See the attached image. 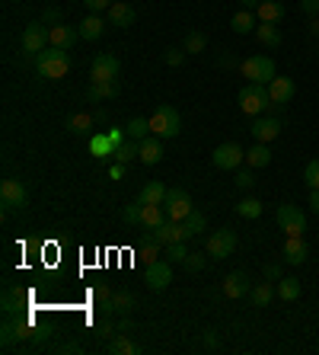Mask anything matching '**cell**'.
Instances as JSON below:
<instances>
[{"label": "cell", "instance_id": "obj_1", "mask_svg": "<svg viewBox=\"0 0 319 355\" xmlns=\"http://www.w3.org/2000/svg\"><path fill=\"white\" fill-rule=\"evenodd\" d=\"M36 67L45 80H61V77H67V71H71V55L55 45H48L45 51L36 55Z\"/></svg>", "mask_w": 319, "mask_h": 355}, {"label": "cell", "instance_id": "obj_2", "mask_svg": "<svg viewBox=\"0 0 319 355\" xmlns=\"http://www.w3.org/2000/svg\"><path fill=\"white\" fill-rule=\"evenodd\" d=\"M239 109L246 115H262L268 106H272V93H268V84H246L239 90Z\"/></svg>", "mask_w": 319, "mask_h": 355}, {"label": "cell", "instance_id": "obj_3", "mask_svg": "<svg viewBox=\"0 0 319 355\" xmlns=\"http://www.w3.org/2000/svg\"><path fill=\"white\" fill-rule=\"evenodd\" d=\"M182 131V119H179V113H176L173 106H156L154 115H150V135H156V138H176Z\"/></svg>", "mask_w": 319, "mask_h": 355}, {"label": "cell", "instance_id": "obj_4", "mask_svg": "<svg viewBox=\"0 0 319 355\" xmlns=\"http://www.w3.org/2000/svg\"><path fill=\"white\" fill-rule=\"evenodd\" d=\"M243 77H249V84H272L274 77V61L268 55H252L243 61Z\"/></svg>", "mask_w": 319, "mask_h": 355}, {"label": "cell", "instance_id": "obj_5", "mask_svg": "<svg viewBox=\"0 0 319 355\" xmlns=\"http://www.w3.org/2000/svg\"><path fill=\"white\" fill-rule=\"evenodd\" d=\"M233 250H237V231H230V227L214 231L208 237V243H204V253H208L211 260H227Z\"/></svg>", "mask_w": 319, "mask_h": 355}, {"label": "cell", "instance_id": "obj_6", "mask_svg": "<svg viewBox=\"0 0 319 355\" xmlns=\"http://www.w3.org/2000/svg\"><path fill=\"white\" fill-rule=\"evenodd\" d=\"M274 221L284 231V237H303V231H307V215L297 205H281Z\"/></svg>", "mask_w": 319, "mask_h": 355}, {"label": "cell", "instance_id": "obj_7", "mask_svg": "<svg viewBox=\"0 0 319 355\" xmlns=\"http://www.w3.org/2000/svg\"><path fill=\"white\" fill-rule=\"evenodd\" d=\"M211 163H214L217 170H239V163H246V150L239 148L237 141L217 144L214 154H211Z\"/></svg>", "mask_w": 319, "mask_h": 355}, {"label": "cell", "instance_id": "obj_8", "mask_svg": "<svg viewBox=\"0 0 319 355\" xmlns=\"http://www.w3.org/2000/svg\"><path fill=\"white\" fill-rule=\"evenodd\" d=\"M26 202H29L26 186L19 179H3L0 183V205H3V211H23Z\"/></svg>", "mask_w": 319, "mask_h": 355}, {"label": "cell", "instance_id": "obj_9", "mask_svg": "<svg viewBox=\"0 0 319 355\" xmlns=\"http://www.w3.org/2000/svg\"><path fill=\"white\" fill-rule=\"evenodd\" d=\"M163 208H166V218H173V221H185L195 211L191 208V196L185 189H169L163 198Z\"/></svg>", "mask_w": 319, "mask_h": 355}, {"label": "cell", "instance_id": "obj_10", "mask_svg": "<svg viewBox=\"0 0 319 355\" xmlns=\"http://www.w3.org/2000/svg\"><path fill=\"white\" fill-rule=\"evenodd\" d=\"M45 42H48L45 23H29V26L23 29V51H26V55H38V51H45Z\"/></svg>", "mask_w": 319, "mask_h": 355}, {"label": "cell", "instance_id": "obj_11", "mask_svg": "<svg viewBox=\"0 0 319 355\" xmlns=\"http://www.w3.org/2000/svg\"><path fill=\"white\" fill-rule=\"evenodd\" d=\"M169 282H173V266H169V262H163V260L147 262V288L163 291V288H169Z\"/></svg>", "mask_w": 319, "mask_h": 355}, {"label": "cell", "instance_id": "obj_12", "mask_svg": "<svg viewBox=\"0 0 319 355\" xmlns=\"http://www.w3.org/2000/svg\"><path fill=\"white\" fill-rule=\"evenodd\" d=\"M119 58L115 55H96L93 58V67H90V74L93 80H119Z\"/></svg>", "mask_w": 319, "mask_h": 355}, {"label": "cell", "instance_id": "obj_13", "mask_svg": "<svg viewBox=\"0 0 319 355\" xmlns=\"http://www.w3.org/2000/svg\"><path fill=\"white\" fill-rule=\"evenodd\" d=\"M281 256L287 266H300V262H307V256H310V247H307L303 237H287L281 247Z\"/></svg>", "mask_w": 319, "mask_h": 355}, {"label": "cell", "instance_id": "obj_14", "mask_svg": "<svg viewBox=\"0 0 319 355\" xmlns=\"http://www.w3.org/2000/svg\"><path fill=\"white\" fill-rule=\"evenodd\" d=\"M77 38H80V29L64 26V23H61V26H51V29H48V45L61 48V51H71Z\"/></svg>", "mask_w": 319, "mask_h": 355}, {"label": "cell", "instance_id": "obj_15", "mask_svg": "<svg viewBox=\"0 0 319 355\" xmlns=\"http://www.w3.org/2000/svg\"><path fill=\"white\" fill-rule=\"evenodd\" d=\"M249 275L246 272H230L227 279H224V295H227L230 301H239V298H246L249 295Z\"/></svg>", "mask_w": 319, "mask_h": 355}, {"label": "cell", "instance_id": "obj_16", "mask_svg": "<svg viewBox=\"0 0 319 355\" xmlns=\"http://www.w3.org/2000/svg\"><path fill=\"white\" fill-rule=\"evenodd\" d=\"M268 93H272V103L274 106H284V103H291V100H294L297 87H294L291 77H274L272 84H268Z\"/></svg>", "mask_w": 319, "mask_h": 355}, {"label": "cell", "instance_id": "obj_17", "mask_svg": "<svg viewBox=\"0 0 319 355\" xmlns=\"http://www.w3.org/2000/svg\"><path fill=\"white\" fill-rule=\"evenodd\" d=\"M154 237L163 243V247H169V243L185 240V227H182V221H173V218H166L163 225L154 231Z\"/></svg>", "mask_w": 319, "mask_h": 355}, {"label": "cell", "instance_id": "obj_18", "mask_svg": "<svg viewBox=\"0 0 319 355\" xmlns=\"http://www.w3.org/2000/svg\"><path fill=\"white\" fill-rule=\"evenodd\" d=\"M284 13H287V10H284L281 0H262V3L255 7V16H259V23H274V26H278V23L284 19Z\"/></svg>", "mask_w": 319, "mask_h": 355}, {"label": "cell", "instance_id": "obj_19", "mask_svg": "<svg viewBox=\"0 0 319 355\" xmlns=\"http://www.w3.org/2000/svg\"><path fill=\"white\" fill-rule=\"evenodd\" d=\"M137 144H141V163L154 167V163L163 160V144H160L156 135H150V138H144V141H137Z\"/></svg>", "mask_w": 319, "mask_h": 355}, {"label": "cell", "instance_id": "obj_20", "mask_svg": "<svg viewBox=\"0 0 319 355\" xmlns=\"http://www.w3.org/2000/svg\"><path fill=\"white\" fill-rule=\"evenodd\" d=\"M119 96V80H93L90 90H86V100L96 103V100H115Z\"/></svg>", "mask_w": 319, "mask_h": 355}, {"label": "cell", "instance_id": "obj_21", "mask_svg": "<svg viewBox=\"0 0 319 355\" xmlns=\"http://www.w3.org/2000/svg\"><path fill=\"white\" fill-rule=\"evenodd\" d=\"M109 23L119 29H128L134 26V7L131 3H112L109 7Z\"/></svg>", "mask_w": 319, "mask_h": 355}, {"label": "cell", "instance_id": "obj_22", "mask_svg": "<svg viewBox=\"0 0 319 355\" xmlns=\"http://www.w3.org/2000/svg\"><path fill=\"white\" fill-rule=\"evenodd\" d=\"M278 131H281V122H278V119H259L252 125V138L268 144V141L278 138Z\"/></svg>", "mask_w": 319, "mask_h": 355}, {"label": "cell", "instance_id": "obj_23", "mask_svg": "<svg viewBox=\"0 0 319 355\" xmlns=\"http://www.w3.org/2000/svg\"><path fill=\"white\" fill-rule=\"evenodd\" d=\"M255 19H259V16H255L252 10H239L237 16L230 19V29H233L237 36H249V32H255V26H259Z\"/></svg>", "mask_w": 319, "mask_h": 355}, {"label": "cell", "instance_id": "obj_24", "mask_svg": "<svg viewBox=\"0 0 319 355\" xmlns=\"http://www.w3.org/2000/svg\"><path fill=\"white\" fill-rule=\"evenodd\" d=\"M169 189L163 186V183H147L144 189H141V196H137V202L141 205H163V198Z\"/></svg>", "mask_w": 319, "mask_h": 355}, {"label": "cell", "instance_id": "obj_25", "mask_svg": "<svg viewBox=\"0 0 319 355\" xmlns=\"http://www.w3.org/2000/svg\"><path fill=\"white\" fill-rule=\"evenodd\" d=\"M77 29H80V38H86V42H96V38L106 32V23L99 19V13H90V16L83 19Z\"/></svg>", "mask_w": 319, "mask_h": 355}, {"label": "cell", "instance_id": "obj_26", "mask_svg": "<svg viewBox=\"0 0 319 355\" xmlns=\"http://www.w3.org/2000/svg\"><path fill=\"white\" fill-rule=\"evenodd\" d=\"M255 38H259L265 48H278L281 45V29L274 26V23H259V26H255Z\"/></svg>", "mask_w": 319, "mask_h": 355}, {"label": "cell", "instance_id": "obj_27", "mask_svg": "<svg viewBox=\"0 0 319 355\" xmlns=\"http://www.w3.org/2000/svg\"><path fill=\"white\" fill-rule=\"evenodd\" d=\"M274 298V285L268 279L259 282V285H252V291H249V301H252V308H268Z\"/></svg>", "mask_w": 319, "mask_h": 355}, {"label": "cell", "instance_id": "obj_28", "mask_svg": "<svg viewBox=\"0 0 319 355\" xmlns=\"http://www.w3.org/2000/svg\"><path fill=\"white\" fill-rule=\"evenodd\" d=\"M246 163L252 170H262V167H268V163H272V150H268V144H265V141H259L255 148L246 150Z\"/></svg>", "mask_w": 319, "mask_h": 355}, {"label": "cell", "instance_id": "obj_29", "mask_svg": "<svg viewBox=\"0 0 319 355\" xmlns=\"http://www.w3.org/2000/svg\"><path fill=\"white\" fill-rule=\"evenodd\" d=\"M163 221H166V208L163 205H144L141 208V225H144L147 231H156Z\"/></svg>", "mask_w": 319, "mask_h": 355}, {"label": "cell", "instance_id": "obj_30", "mask_svg": "<svg viewBox=\"0 0 319 355\" xmlns=\"http://www.w3.org/2000/svg\"><path fill=\"white\" fill-rule=\"evenodd\" d=\"M93 125H96V119H93L90 113H73V115H67V128H71V135H90Z\"/></svg>", "mask_w": 319, "mask_h": 355}, {"label": "cell", "instance_id": "obj_31", "mask_svg": "<svg viewBox=\"0 0 319 355\" xmlns=\"http://www.w3.org/2000/svg\"><path fill=\"white\" fill-rule=\"evenodd\" d=\"M109 352L112 355H141V346H137L134 339H128L125 333H119V336L109 343Z\"/></svg>", "mask_w": 319, "mask_h": 355}, {"label": "cell", "instance_id": "obj_32", "mask_svg": "<svg viewBox=\"0 0 319 355\" xmlns=\"http://www.w3.org/2000/svg\"><path fill=\"white\" fill-rule=\"evenodd\" d=\"M112 308H115V314H131V310L137 308V298L131 295V291H119V295H112Z\"/></svg>", "mask_w": 319, "mask_h": 355}, {"label": "cell", "instance_id": "obj_33", "mask_svg": "<svg viewBox=\"0 0 319 355\" xmlns=\"http://www.w3.org/2000/svg\"><path fill=\"white\" fill-rule=\"evenodd\" d=\"M204 225H208V218L201 215V211H191V215L182 221V227H185V240H191V237H198L201 231H204Z\"/></svg>", "mask_w": 319, "mask_h": 355}, {"label": "cell", "instance_id": "obj_34", "mask_svg": "<svg viewBox=\"0 0 319 355\" xmlns=\"http://www.w3.org/2000/svg\"><path fill=\"white\" fill-rule=\"evenodd\" d=\"M19 330H16V320H3V327H0V346L3 349H13L19 343Z\"/></svg>", "mask_w": 319, "mask_h": 355}, {"label": "cell", "instance_id": "obj_35", "mask_svg": "<svg viewBox=\"0 0 319 355\" xmlns=\"http://www.w3.org/2000/svg\"><path fill=\"white\" fill-rule=\"evenodd\" d=\"M90 150L96 154V157H109V154H115V148H112L109 135H102V131H96L90 138Z\"/></svg>", "mask_w": 319, "mask_h": 355}, {"label": "cell", "instance_id": "obj_36", "mask_svg": "<svg viewBox=\"0 0 319 355\" xmlns=\"http://www.w3.org/2000/svg\"><path fill=\"white\" fill-rule=\"evenodd\" d=\"M237 215L239 218H249V221H255V218L262 215V202L259 198H243V202H237Z\"/></svg>", "mask_w": 319, "mask_h": 355}, {"label": "cell", "instance_id": "obj_37", "mask_svg": "<svg viewBox=\"0 0 319 355\" xmlns=\"http://www.w3.org/2000/svg\"><path fill=\"white\" fill-rule=\"evenodd\" d=\"M112 157L119 160V163H131V160H141V144H134V141H125L121 148H115V154Z\"/></svg>", "mask_w": 319, "mask_h": 355}, {"label": "cell", "instance_id": "obj_38", "mask_svg": "<svg viewBox=\"0 0 319 355\" xmlns=\"http://www.w3.org/2000/svg\"><path fill=\"white\" fill-rule=\"evenodd\" d=\"M278 298L281 301H297L300 298V282L297 279H281L278 282Z\"/></svg>", "mask_w": 319, "mask_h": 355}, {"label": "cell", "instance_id": "obj_39", "mask_svg": "<svg viewBox=\"0 0 319 355\" xmlns=\"http://www.w3.org/2000/svg\"><path fill=\"white\" fill-rule=\"evenodd\" d=\"M160 247H163V243H160L154 234H150V237H144V240L137 243V253H141L147 262H156V253H160Z\"/></svg>", "mask_w": 319, "mask_h": 355}, {"label": "cell", "instance_id": "obj_40", "mask_svg": "<svg viewBox=\"0 0 319 355\" xmlns=\"http://www.w3.org/2000/svg\"><path fill=\"white\" fill-rule=\"evenodd\" d=\"M128 135L134 141H144V138H150V119H131L128 122Z\"/></svg>", "mask_w": 319, "mask_h": 355}, {"label": "cell", "instance_id": "obj_41", "mask_svg": "<svg viewBox=\"0 0 319 355\" xmlns=\"http://www.w3.org/2000/svg\"><path fill=\"white\" fill-rule=\"evenodd\" d=\"M23 301H26V295L16 288H10L7 295H3V310L7 314H19V308H23Z\"/></svg>", "mask_w": 319, "mask_h": 355}, {"label": "cell", "instance_id": "obj_42", "mask_svg": "<svg viewBox=\"0 0 319 355\" xmlns=\"http://www.w3.org/2000/svg\"><path fill=\"white\" fill-rule=\"evenodd\" d=\"M204 45H208V38L201 36V32H189V36H185V51H189V55H198V51H204Z\"/></svg>", "mask_w": 319, "mask_h": 355}, {"label": "cell", "instance_id": "obj_43", "mask_svg": "<svg viewBox=\"0 0 319 355\" xmlns=\"http://www.w3.org/2000/svg\"><path fill=\"white\" fill-rule=\"evenodd\" d=\"M185 58H189V51H185V48H166L163 61H166L169 67H182V65H185Z\"/></svg>", "mask_w": 319, "mask_h": 355}, {"label": "cell", "instance_id": "obj_44", "mask_svg": "<svg viewBox=\"0 0 319 355\" xmlns=\"http://www.w3.org/2000/svg\"><path fill=\"white\" fill-rule=\"evenodd\" d=\"M303 183L310 189H319V160H310L307 170H303Z\"/></svg>", "mask_w": 319, "mask_h": 355}, {"label": "cell", "instance_id": "obj_45", "mask_svg": "<svg viewBox=\"0 0 319 355\" xmlns=\"http://www.w3.org/2000/svg\"><path fill=\"white\" fill-rule=\"evenodd\" d=\"M141 202H131V205L121 208V218H125V225H141Z\"/></svg>", "mask_w": 319, "mask_h": 355}, {"label": "cell", "instance_id": "obj_46", "mask_svg": "<svg viewBox=\"0 0 319 355\" xmlns=\"http://www.w3.org/2000/svg\"><path fill=\"white\" fill-rule=\"evenodd\" d=\"M208 260H211V256H201V253H189L182 266H185L189 272H201L204 266H208Z\"/></svg>", "mask_w": 319, "mask_h": 355}, {"label": "cell", "instance_id": "obj_47", "mask_svg": "<svg viewBox=\"0 0 319 355\" xmlns=\"http://www.w3.org/2000/svg\"><path fill=\"white\" fill-rule=\"evenodd\" d=\"M233 183H237V189H243V192H246V189H252L255 186L252 167H249V170H237V179H233Z\"/></svg>", "mask_w": 319, "mask_h": 355}, {"label": "cell", "instance_id": "obj_48", "mask_svg": "<svg viewBox=\"0 0 319 355\" xmlns=\"http://www.w3.org/2000/svg\"><path fill=\"white\" fill-rule=\"evenodd\" d=\"M185 256H189V247H185V240L169 243V260H173V262H185Z\"/></svg>", "mask_w": 319, "mask_h": 355}, {"label": "cell", "instance_id": "obj_49", "mask_svg": "<svg viewBox=\"0 0 319 355\" xmlns=\"http://www.w3.org/2000/svg\"><path fill=\"white\" fill-rule=\"evenodd\" d=\"M262 275H265L268 282H281V279H284V275H281V262H268V266L262 269Z\"/></svg>", "mask_w": 319, "mask_h": 355}, {"label": "cell", "instance_id": "obj_50", "mask_svg": "<svg viewBox=\"0 0 319 355\" xmlns=\"http://www.w3.org/2000/svg\"><path fill=\"white\" fill-rule=\"evenodd\" d=\"M83 7L90 10V13H102V10L112 7V0H83Z\"/></svg>", "mask_w": 319, "mask_h": 355}, {"label": "cell", "instance_id": "obj_51", "mask_svg": "<svg viewBox=\"0 0 319 355\" xmlns=\"http://www.w3.org/2000/svg\"><path fill=\"white\" fill-rule=\"evenodd\" d=\"M42 23H48V26H61V10H58V7H48L45 16H42Z\"/></svg>", "mask_w": 319, "mask_h": 355}, {"label": "cell", "instance_id": "obj_52", "mask_svg": "<svg viewBox=\"0 0 319 355\" xmlns=\"http://www.w3.org/2000/svg\"><path fill=\"white\" fill-rule=\"evenodd\" d=\"M96 336H99V339H112V336H115V327H112V320H102L99 327H96Z\"/></svg>", "mask_w": 319, "mask_h": 355}, {"label": "cell", "instance_id": "obj_53", "mask_svg": "<svg viewBox=\"0 0 319 355\" xmlns=\"http://www.w3.org/2000/svg\"><path fill=\"white\" fill-rule=\"evenodd\" d=\"M106 135H109L112 148H121V144H125V135H128V131H119V128H112V131H106Z\"/></svg>", "mask_w": 319, "mask_h": 355}, {"label": "cell", "instance_id": "obj_54", "mask_svg": "<svg viewBox=\"0 0 319 355\" xmlns=\"http://www.w3.org/2000/svg\"><path fill=\"white\" fill-rule=\"evenodd\" d=\"M93 298H96V301H106V298H112L109 285H106V282H99V285H96V288H93Z\"/></svg>", "mask_w": 319, "mask_h": 355}, {"label": "cell", "instance_id": "obj_55", "mask_svg": "<svg viewBox=\"0 0 319 355\" xmlns=\"http://www.w3.org/2000/svg\"><path fill=\"white\" fill-rule=\"evenodd\" d=\"M300 10L307 13V16H316V13H319V0H300Z\"/></svg>", "mask_w": 319, "mask_h": 355}, {"label": "cell", "instance_id": "obj_56", "mask_svg": "<svg viewBox=\"0 0 319 355\" xmlns=\"http://www.w3.org/2000/svg\"><path fill=\"white\" fill-rule=\"evenodd\" d=\"M204 346L208 349L217 346V333H214V330H204Z\"/></svg>", "mask_w": 319, "mask_h": 355}, {"label": "cell", "instance_id": "obj_57", "mask_svg": "<svg viewBox=\"0 0 319 355\" xmlns=\"http://www.w3.org/2000/svg\"><path fill=\"white\" fill-rule=\"evenodd\" d=\"M310 208L319 215V189H310Z\"/></svg>", "mask_w": 319, "mask_h": 355}, {"label": "cell", "instance_id": "obj_58", "mask_svg": "<svg viewBox=\"0 0 319 355\" xmlns=\"http://www.w3.org/2000/svg\"><path fill=\"white\" fill-rule=\"evenodd\" d=\"M119 333H131V320H128V314H125V320L119 323Z\"/></svg>", "mask_w": 319, "mask_h": 355}, {"label": "cell", "instance_id": "obj_59", "mask_svg": "<svg viewBox=\"0 0 319 355\" xmlns=\"http://www.w3.org/2000/svg\"><path fill=\"white\" fill-rule=\"evenodd\" d=\"M239 3H243V10H255L259 3H262V0H239Z\"/></svg>", "mask_w": 319, "mask_h": 355}, {"label": "cell", "instance_id": "obj_60", "mask_svg": "<svg viewBox=\"0 0 319 355\" xmlns=\"http://www.w3.org/2000/svg\"><path fill=\"white\" fill-rule=\"evenodd\" d=\"M32 339H36V343H42V339H48V333H45V330H36V333H32Z\"/></svg>", "mask_w": 319, "mask_h": 355}, {"label": "cell", "instance_id": "obj_61", "mask_svg": "<svg viewBox=\"0 0 319 355\" xmlns=\"http://www.w3.org/2000/svg\"><path fill=\"white\" fill-rule=\"evenodd\" d=\"M310 29H313V36L319 38V16H313V23H310Z\"/></svg>", "mask_w": 319, "mask_h": 355}]
</instances>
